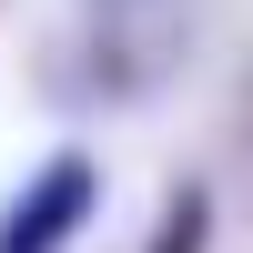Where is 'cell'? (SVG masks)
I'll use <instances>...</instances> for the list:
<instances>
[{
	"label": "cell",
	"instance_id": "obj_1",
	"mask_svg": "<svg viewBox=\"0 0 253 253\" xmlns=\"http://www.w3.org/2000/svg\"><path fill=\"white\" fill-rule=\"evenodd\" d=\"M203 0H81L71 41L41 51V101H91V112H142L193 71Z\"/></svg>",
	"mask_w": 253,
	"mask_h": 253
},
{
	"label": "cell",
	"instance_id": "obj_2",
	"mask_svg": "<svg viewBox=\"0 0 253 253\" xmlns=\"http://www.w3.org/2000/svg\"><path fill=\"white\" fill-rule=\"evenodd\" d=\"M91 213H101V162L71 142V152H51L10 203H0V253H71L91 233Z\"/></svg>",
	"mask_w": 253,
	"mask_h": 253
},
{
	"label": "cell",
	"instance_id": "obj_3",
	"mask_svg": "<svg viewBox=\"0 0 253 253\" xmlns=\"http://www.w3.org/2000/svg\"><path fill=\"white\" fill-rule=\"evenodd\" d=\"M142 253H213V182L182 172L172 193H162V223L142 233Z\"/></svg>",
	"mask_w": 253,
	"mask_h": 253
},
{
	"label": "cell",
	"instance_id": "obj_4",
	"mask_svg": "<svg viewBox=\"0 0 253 253\" xmlns=\"http://www.w3.org/2000/svg\"><path fill=\"white\" fill-rule=\"evenodd\" d=\"M243 152H253V81H243Z\"/></svg>",
	"mask_w": 253,
	"mask_h": 253
}]
</instances>
